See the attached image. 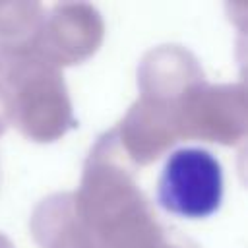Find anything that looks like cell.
Returning a JSON list of instances; mask_svg holds the SVG:
<instances>
[{
    "instance_id": "6da1fadb",
    "label": "cell",
    "mask_w": 248,
    "mask_h": 248,
    "mask_svg": "<svg viewBox=\"0 0 248 248\" xmlns=\"http://www.w3.org/2000/svg\"><path fill=\"white\" fill-rule=\"evenodd\" d=\"M157 200L169 213L202 219L219 209L223 200V169L213 153L202 147L176 149L163 167Z\"/></svg>"
}]
</instances>
